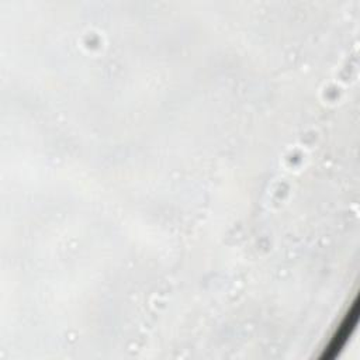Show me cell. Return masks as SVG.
<instances>
[{
    "label": "cell",
    "mask_w": 360,
    "mask_h": 360,
    "mask_svg": "<svg viewBox=\"0 0 360 360\" xmlns=\"http://www.w3.org/2000/svg\"><path fill=\"white\" fill-rule=\"evenodd\" d=\"M357 321H359V298H356L353 301L352 307L349 308L347 314L342 319L336 332L332 335V339L323 349L321 359H328V360L335 359L342 352V349L346 346L347 340L350 339V336L357 325Z\"/></svg>",
    "instance_id": "cell-1"
}]
</instances>
